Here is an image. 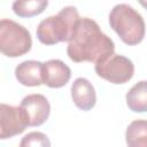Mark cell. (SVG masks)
<instances>
[{
	"label": "cell",
	"mask_w": 147,
	"mask_h": 147,
	"mask_svg": "<svg viewBox=\"0 0 147 147\" xmlns=\"http://www.w3.org/2000/svg\"><path fill=\"white\" fill-rule=\"evenodd\" d=\"M115 53V44L99 24L88 17L79 20L74 37L68 42L67 54L74 62H93L106 59Z\"/></svg>",
	"instance_id": "6da1fadb"
},
{
	"label": "cell",
	"mask_w": 147,
	"mask_h": 147,
	"mask_svg": "<svg viewBox=\"0 0 147 147\" xmlns=\"http://www.w3.org/2000/svg\"><path fill=\"white\" fill-rule=\"evenodd\" d=\"M80 17L74 6L62 8L56 15L42 20L37 28V38L44 45L70 41L74 37Z\"/></svg>",
	"instance_id": "7a4b0ae2"
},
{
	"label": "cell",
	"mask_w": 147,
	"mask_h": 147,
	"mask_svg": "<svg viewBox=\"0 0 147 147\" xmlns=\"http://www.w3.org/2000/svg\"><path fill=\"white\" fill-rule=\"evenodd\" d=\"M109 24L126 45H138L145 37L146 26L142 16L126 3L113 7L109 14Z\"/></svg>",
	"instance_id": "3957f363"
},
{
	"label": "cell",
	"mask_w": 147,
	"mask_h": 147,
	"mask_svg": "<svg viewBox=\"0 0 147 147\" xmlns=\"http://www.w3.org/2000/svg\"><path fill=\"white\" fill-rule=\"evenodd\" d=\"M32 46L30 32L15 21H0V51L8 57H18L26 54Z\"/></svg>",
	"instance_id": "277c9868"
},
{
	"label": "cell",
	"mask_w": 147,
	"mask_h": 147,
	"mask_svg": "<svg viewBox=\"0 0 147 147\" xmlns=\"http://www.w3.org/2000/svg\"><path fill=\"white\" fill-rule=\"evenodd\" d=\"M95 72L99 77L113 84H124L129 82L134 74V64L126 56L115 54L95 63Z\"/></svg>",
	"instance_id": "5b68a950"
},
{
	"label": "cell",
	"mask_w": 147,
	"mask_h": 147,
	"mask_svg": "<svg viewBox=\"0 0 147 147\" xmlns=\"http://www.w3.org/2000/svg\"><path fill=\"white\" fill-rule=\"evenodd\" d=\"M29 126L28 117L21 106L0 105V139H8L22 133Z\"/></svg>",
	"instance_id": "8992f818"
},
{
	"label": "cell",
	"mask_w": 147,
	"mask_h": 147,
	"mask_svg": "<svg viewBox=\"0 0 147 147\" xmlns=\"http://www.w3.org/2000/svg\"><path fill=\"white\" fill-rule=\"evenodd\" d=\"M20 106L28 117L29 126H39L44 124L51 114L49 102L42 94H29L23 98Z\"/></svg>",
	"instance_id": "52a82bcc"
},
{
	"label": "cell",
	"mask_w": 147,
	"mask_h": 147,
	"mask_svg": "<svg viewBox=\"0 0 147 147\" xmlns=\"http://www.w3.org/2000/svg\"><path fill=\"white\" fill-rule=\"evenodd\" d=\"M71 77L70 68L61 60L53 59L42 63V84L51 88L63 87Z\"/></svg>",
	"instance_id": "ba28073f"
},
{
	"label": "cell",
	"mask_w": 147,
	"mask_h": 147,
	"mask_svg": "<svg viewBox=\"0 0 147 147\" xmlns=\"http://www.w3.org/2000/svg\"><path fill=\"white\" fill-rule=\"evenodd\" d=\"M71 98L77 108L88 111L96 102V94L93 85L83 77L75 79L71 85Z\"/></svg>",
	"instance_id": "9c48e42d"
},
{
	"label": "cell",
	"mask_w": 147,
	"mask_h": 147,
	"mask_svg": "<svg viewBox=\"0 0 147 147\" xmlns=\"http://www.w3.org/2000/svg\"><path fill=\"white\" fill-rule=\"evenodd\" d=\"M15 76L24 86H40L42 84V63L36 60L23 61L16 67Z\"/></svg>",
	"instance_id": "30bf717a"
},
{
	"label": "cell",
	"mask_w": 147,
	"mask_h": 147,
	"mask_svg": "<svg viewBox=\"0 0 147 147\" xmlns=\"http://www.w3.org/2000/svg\"><path fill=\"white\" fill-rule=\"evenodd\" d=\"M126 105L134 113L147 111V80H140L134 84L125 95Z\"/></svg>",
	"instance_id": "8fae6325"
},
{
	"label": "cell",
	"mask_w": 147,
	"mask_h": 147,
	"mask_svg": "<svg viewBox=\"0 0 147 147\" xmlns=\"http://www.w3.org/2000/svg\"><path fill=\"white\" fill-rule=\"evenodd\" d=\"M125 140L129 147H147V121L131 122L125 132Z\"/></svg>",
	"instance_id": "7c38bea8"
},
{
	"label": "cell",
	"mask_w": 147,
	"mask_h": 147,
	"mask_svg": "<svg viewBox=\"0 0 147 147\" xmlns=\"http://www.w3.org/2000/svg\"><path fill=\"white\" fill-rule=\"evenodd\" d=\"M48 6V0H15L13 11L18 17H33L41 14Z\"/></svg>",
	"instance_id": "4fadbf2b"
},
{
	"label": "cell",
	"mask_w": 147,
	"mask_h": 147,
	"mask_svg": "<svg viewBox=\"0 0 147 147\" xmlns=\"http://www.w3.org/2000/svg\"><path fill=\"white\" fill-rule=\"evenodd\" d=\"M20 146L21 147H30V146L48 147V146H51V141L48 140L47 136L41 132H30L23 137Z\"/></svg>",
	"instance_id": "5bb4252c"
},
{
	"label": "cell",
	"mask_w": 147,
	"mask_h": 147,
	"mask_svg": "<svg viewBox=\"0 0 147 147\" xmlns=\"http://www.w3.org/2000/svg\"><path fill=\"white\" fill-rule=\"evenodd\" d=\"M138 2H139L145 9H147V0H138Z\"/></svg>",
	"instance_id": "9a60e30c"
}]
</instances>
